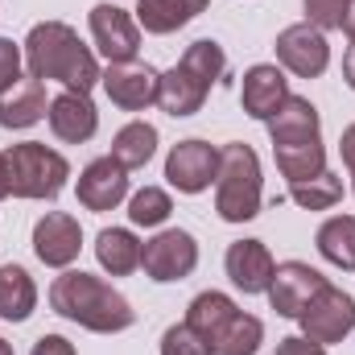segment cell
Returning a JSON list of instances; mask_svg holds the SVG:
<instances>
[{
    "instance_id": "39",
    "label": "cell",
    "mask_w": 355,
    "mask_h": 355,
    "mask_svg": "<svg viewBox=\"0 0 355 355\" xmlns=\"http://www.w3.org/2000/svg\"><path fill=\"white\" fill-rule=\"evenodd\" d=\"M0 355H12V347H8V343H4V339H0Z\"/></svg>"
},
{
    "instance_id": "9",
    "label": "cell",
    "mask_w": 355,
    "mask_h": 355,
    "mask_svg": "<svg viewBox=\"0 0 355 355\" xmlns=\"http://www.w3.org/2000/svg\"><path fill=\"white\" fill-rule=\"evenodd\" d=\"M91 42L112 62H137L141 54V25L120 4H95L91 8Z\"/></svg>"
},
{
    "instance_id": "40",
    "label": "cell",
    "mask_w": 355,
    "mask_h": 355,
    "mask_svg": "<svg viewBox=\"0 0 355 355\" xmlns=\"http://www.w3.org/2000/svg\"><path fill=\"white\" fill-rule=\"evenodd\" d=\"M352 178H355V174H352Z\"/></svg>"
},
{
    "instance_id": "32",
    "label": "cell",
    "mask_w": 355,
    "mask_h": 355,
    "mask_svg": "<svg viewBox=\"0 0 355 355\" xmlns=\"http://www.w3.org/2000/svg\"><path fill=\"white\" fill-rule=\"evenodd\" d=\"M21 79V46L12 37H0V91H8Z\"/></svg>"
},
{
    "instance_id": "19",
    "label": "cell",
    "mask_w": 355,
    "mask_h": 355,
    "mask_svg": "<svg viewBox=\"0 0 355 355\" xmlns=\"http://www.w3.org/2000/svg\"><path fill=\"white\" fill-rule=\"evenodd\" d=\"M207 91H211L207 79H198L190 67H182V62H178V67H170V71L157 79V107H162L166 116H174V120L194 116V112H202Z\"/></svg>"
},
{
    "instance_id": "16",
    "label": "cell",
    "mask_w": 355,
    "mask_h": 355,
    "mask_svg": "<svg viewBox=\"0 0 355 355\" xmlns=\"http://www.w3.org/2000/svg\"><path fill=\"white\" fill-rule=\"evenodd\" d=\"M285 99H289V79H285L281 67H272V62H257L252 71H244L240 103H244V112H248L252 120H265L268 124Z\"/></svg>"
},
{
    "instance_id": "28",
    "label": "cell",
    "mask_w": 355,
    "mask_h": 355,
    "mask_svg": "<svg viewBox=\"0 0 355 355\" xmlns=\"http://www.w3.org/2000/svg\"><path fill=\"white\" fill-rule=\"evenodd\" d=\"M170 211H174V202H170V194H166L162 186H145V190H137L132 202H128V219H132L137 227H162V223L170 219Z\"/></svg>"
},
{
    "instance_id": "11",
    "label": "cell",
    "mask_w": 355,
    "mask_h": 355,
    "mask_svg": "<svg viewBox=\"0 0 355 355\" xmlns=\"http://www.w3.org/2000/svg\"><path fill=\"white\" fill-rule=\"evenodd\" d=\"M33 252H37L42 265L71 268L79 261V252H83V227H79V219L67 215V211L42 215L37 227H33Z\"/></svg>"
},
{
    "instance_id": "38",
    "label": "cell",
    "mask_w": 355,
    "mask_h": 355,
    "mask_svg": "<svg viewBox=\"0 0 355 355\" xmlns=\"http://www.w3.org/2000/svg\"><path fill=\"white\" fill-rule=\"evenodd\" d=\"M343 33H347V42L355 46V0L347 4V17H343Z\"/></svg>"
},
{
    "instance_id": "3",
    "label": "cell",
    "mask_w": 355,
    "mask_h": 355,
    "mask_svg": "<svg viewBox=\"0 0 355 355\" xmlns=\"http://www.w3.org/2000/svg\"><path fill=\"white\" fill-rule=\"evenodd\" d=\"M186 327L202 335L211 355H257L265 343V322L257 314H244L227 293L207 289L190 302Z\"/></svg>"
},
{
    "instance_id": "1",
    "label": "cell",
    "mask_w": 355,
    "mask_h": 355,
    "mask_svg": "<svg viewBox=\"0 0 355 355\" xmlns=\"http://www.w3.org/2000/svg\"><path fill=\"white\" fill-rule=\"evenodd\" d=\"M50 310L95 335H116L137 322V310L128 306V297L120 289H112L103 277H91L83 268H67L62 277H54Z\"/></svg>"
},
{
    "instance_id": "29",
    "label": "cell",
    "mask_w": 355,
    "mask_h": 355,
    "mask_svg": "<svg viewBox=\"0 0 355 355\" xmlns=\"http://www.w3.org/2000/svg\"><path fill=\"white\" fill-rule=\"evenodd\" d=\"M182 67H190L198 79H207V83H215L223 71H227V54H223V46L219 42H211V37H202V42H194V46H186V54H182Z\"/></svg>"
},
{
    "instance_id": "2",
    "label": "cell",
    "mask_w": 355,
    "mask_h": 355,
    "mask_svg": "<svg viewBox=\"0 0 355 355\" xmlns=\"http://www.w3.org/2000/svg\"><path fill=\"white\" fill-rule=\"evenodd\" d=\"M25 67L33 79H54L67 91H83L87 95L99 83V62L91 54V46L79 42V33L67 21H42L29 29L25 37Z\"/></svg>"
},
{
    "instance_id": "33",
    "label": "cell",
    "mask_w": 355,
    "mask_h": 355,
    "mask_svg": "<svg viewBox=\"0 0 355 355\" xmlns=\"http://www.w3.org/2000/svg\"><path fill=\"white\" fill-rule=\"evenodd\" d=\"M272 355H327V347L314 343V339H306V335H285Z\"/></svg>"
},
{
    "instance_id": "21",
    "label": "cell",
    "mask_w": 355,
    "mask_h": 355,
    "mask_svg": "<svg viewBox=\"0 0 355 355\" xmlns=\"http://www.w3.org/2000/svg\"><path fill=\"white\" fill-rule=\"evenodd\" d=\"M207 8V0H137V25L145 33H178L182 25H190L198 12Z\"/></svg>"
},
{
    "instance_id": "10",
    "label": "cell",
    "mask_w": 355,
    "mask_h": 355,
    "mask_svg": "<svg viewBox=\"0 0 355 355\" xmlns=\"http://www.w3.org/2000/svg\"><path fill=\"white\" fill-rule=\"evenodd\" d=\"M215 174H219V149L198 141V137L178 141L170 149V157H166V178L182 194H202L215 182Z\"/></svg>"
},
{
    "instance_id": "14",
    "label": "cell",
    "mask_w": 355,
    "mask_h": 355,
    "mask_svg": "<svg viewBox=\"0 0 355 355\" xmlns=\"http://www.w3.org/2000/svg\"><path fill=\"white\" fill-rule=\"evenodd\" d=\"M79 202L87 211H116L128 198V170L116 157H99L79 174Z\"/></svg>"
},
{
    "instance_id": "6",
    "label": "cell",
    "mask_w": 355,
    "mask_h": 355,
    "mask_svg": "<svg viewBox=\"0 0 355 355\" xmlns=\"http://www.w3.org/2000/svg\"><path fill=\"white\" fill-rule=\"evenodd\" d=\"M297 322H302V335L314 339V343H322V347L343 343L355 331V297L327 281V285L310 297V306L297 314Z\"/></svg>"
},
{
    "instance_id": "34",
    "label": "cell",
    "mask_w": 355,
    "mask_h": 355,
    "mask_svg": "<svg viewBox=\"0 0 355 355\" xmlns=\"http://www.w3.org/2000/svg\"><path fill=\"white\" fill-rule=\"evenodd\" d=\"M29 355H75V343L71 339H62V335H42L37 343H33V352Z\"/></svg>"
},
{
    "instance_id": "7",
    "label": "cell",
    "mask_w": 355,
    "mask_h": 355,
    "mask_svg": "<svg viewBox=\"0 0 355 355\" xmlns=\"http://www.w3.org/2000/svg\"><path fill=\"white\" fill-rule=\"evenodd\" d=\"M141 268H145V277L157 281V285L186 281V277L198 268V244H194V236L182 232V227L157 232V236L145 240V248H141Z\"/></svg>"
},
{
    "instance_id": "26",
    "label": "cell",
    "mask_w": 355,
    "mask_h": 355,
    "mask_svg": "<svg viewBox=\"0 0 355 355\" xmlns=\"http://www.w3.org/2000/svg\"><path fill=\"white\" fill-rule=\"evenodd\" d=\"M272 153H277V170L289 178V186H293V182H306V178H318L322 170H327V149H322V141L272 149Z\"/></svg>"
},
{
    "instance_id": "30",
    "label": "cell",
    "mask_w": 355,
    "mask_h": 355,
    "mask_svg": "<svg viewBox=\"0 0 355 355\" xmlns=\"http://www.w3.org/2000/svg\"><path fill=\"white\" fill-rule=\"evenodd\" d=\"M162 355H211V347L202 343L198 331H190L186 322H178V327H170L162 335Z\"/></svg>"
},
{
    "instance_id": "31",
    "label": "cell",
    "mask_w": 355,
    "mask_h": 355,
    "mask_svg": "<svg viewBox=\"0 0 355 355\" xmlns=\"http://www.w3.org/2000/svg\"><path fill=\"white\" fill-rule=\"evenodd\" d=\"M347 4L352 0H306V21L314 29H343V17H347Z\"/></svg>"
},
{
    "instance_id": "35",
    "label": "cell",
    "mask_w": 355,
    "mask_h": 355,
    "mask_svg": "<svg viewBox=\"0 0 355 355\" xmlns=\"http://www.w3.org/2000/svg\"><path fill=\"white\" fill-rule=\"evenodd\" d=\"M339 153H343V166L355 174V124L343 128V141H339Z\"/></svg>"
},
{
    "instance_id": "18",
    "label": "cell",
    "mask_w": 355,
    "mask_h": 355,
    "mask_svg": "<svg viewBox=\"0 0 355 355\" xmlns=\"http://www.w3.org/2000/svg\"><path fill=\"white\" fill-rule=\"evenodd\" d=\"M223 268H227L232 285L244 289V293H268L272 272H277L272 252H268L261 240H236L227 248V257H223Z\"/></svg>"
},
{
    "instance_id": "4",
    "label": "cell",
    "mask_w": 355,
    "mask_h": 355,
    "mask_svg": "<svg viewBox=\"0 0 355 355\" xmlns=\"http://www.w3.org/2000/svg\"><path fill=\"white\" fill-rule=\"evenodd\" d=\"M265 190H261V157L252 145L232 141L219 149V174H215V211L223 223H248L261 215Z\"/></svg>"
},
{
    "instance_id": "5",
    "label": "cell",
    "mask_w": 355,
    "mask_h": 355,
    "mask_svg": "<svg viewBox=\"0 0 355 355\" xmlns=\"http://www.w3.org/2000/svg\"><path fill=\"white\" fill-rule=\"evenodd\" d=\"M4 157H8V182L17 198H58L71 178L67 157L42 141H21Z\"/></svg>"
},
{
    "instance_id": "25",
    "label": "cell",
    "mask_w": 355,
    "mask_h": 355,
    "mask_svg": "<svg viewBox=\"0 0 355 355\" xmlns=\"http://www.w3.org/2000/svg\"><path fill=\"white\" fill-rule=\"evenodd\" d=\"M318 252L343 272H355V215H331L318 227Z\"/></svg>"
},
{
    "instance_id": "24",
    "label": "cell",
    "mask_w": 355,
    "mask_h": 355,
    "mask_svg": "<svg viewBox=\"0 0 355 355\" xmlns=\"http://www.w3.org/2000/svg\"><path fill=\"white\" fill-rule=\"evenodd\" d=\"M153 153H157V128L145 124V120H128V124L112 137V157H116L124 170H141V166H149Z\"/></svg>"
},
{
    "instance_id": "37",
    "label": "cell",
    "mask_w": 355,
    "mask_h": 355,
    "mask_svg": "<svg viewBox=\"0 0 355 355\" xmlns=\"http://www.w3.org/2000/svg\"><path fill=\"white\" fill-rule=\"evenodd\" d=\"M343 79H347V87L355 91V46L347 50V58H343Z\"/></svg>"
},
{
    "instance_id": "13",
    "label": "cell",
    "mask_w": 355,
    "mask_h": 355,
    "mask_svg": "<svg viewBox=\"0 0 355 355\" xmlns=\"http://www.w3.org/2000/svg\"><path fill=\"white\" fill-rule=\"evenodd\" d=\"M322 285H327V277H322L318 268L302 265V261H285V265H277V272H272L268 306H272L281 318H297Z\"/></svg>"
},
{
    "instance_id": "27",
    "label": "cell",
    "mask_w": 355,
    "mask_h": 355,
    "mask_svg": "<svg viewBox=\"0 0 355 355\" xmlns=\"http://www.w3.org/2000/svg\"><path fill=\"white\" fill-rule=\"evenodd\" d=\"M289 198H293L297 207H306V211H331V207L343 198V182L331 174V170H322L318 178L293 182V186H289Z\"/></svg>"
},
{
    "instance_id": "17",
    "label": "cell",
    "mask_w": 355,
    "mask_h": 355,
    "mask_svg": "<svg viewBox=\"0 0 355 355\" xmlns=\"http://www.w3.org/2000/svg\"><path fill=\"white\" fill-rule=\"evenodd\" d=\"M268 137H272V149H289V145H314L322 141V120H318V107L302 95H289L277 116L268 120Z\"/></svg>"
},
{
    "instance_id": "22",
    "label": "cell",
    "mask_w": 355,
    "mask_h": 355,
    "mask_svg": "<svg viewBox=\"0 0 355 355\" xmlns=\"http://www.w3.org/2000/svg\"><path fill=\"white\" fill-rule=\"evenodd\" d=\"M37 310V285L21 265H0V318L25 322Z\"/></svg>"
},
{
    "instance_id": "23",
    "label": "cell",
    "mask_w": 355,
    "mask_h": 355,
    "mask_svg": "<svg viewBox=\"0 0 355 355\" xmlns=\"http://www.w3.org/2000/svg\"><path fill=\"white\" fill-rule=\"evenodd\" d=\"M141 248H145V244H141L128 227H103L99 240H95V257H99V265L107 268L112 277L137 272V268H141Z\"/></svg>"
},
{
    "instance_id": "20",
    "label": "cell",
    "mask_w": 355,
    "mask_h": 355,
    "mask_svg": "<svg viewBox=\"0 0 355 355\" xmlns=\"http://www.w3.org/2000/svg\"><path fill=\"white\" fill-rule=\"evenodd\" d=\"M46 112V87L33 75H21L8 91H0V128H33Z\"/></svg>"
},
{
    "instance_id": "8",
    "label": "cell",
    "mask_w": 355,
    "mask_h": 355,
    "mask_svg": "<svg viewBox=\"0 0 355 355\" xmlns=\"http://www.w3.org/2000/svg\"><path fill=\"white\" fill-rule=\"evenodd\" d=\"M277 62L297 79H318L331 67V42L310 21H297L277 33Z\"/></svg>"
},
{
    "instance_id": "36",
    "label": "cell",
    "mask_w": 355,
    "mask_h": 355,
    "mask_svg": "<svg viewBox=\"0 0 355 355\" xmlns=\"http://www.w3.org/2000/svg\"><path fill=\"white\" fill-rule=\"evenodd\" d=\"M8 194H12V182H8V157L0 153V202H4Z\"/></svg>"
},
{
    "instance_id": "12",
    "label": "cell",
    "mask_w": 355,
    "mask_h": 355,
    "mask_svg": "<svg viewBox=\"0 0 355 355\" xmlns=\"http://www.w3.org/2000/svg\"><path fill=\"white\" fill-rule=\"evenodd\" d=\"M157 71L145 67V62H112L99 83L107 91V99L120 107V112H145L149 103H157Z\"/></svg>"
},
{
    "instance_id": "15",
    "label": "cell",
    "mask_w": 355,
    "mask_h": 355,
    "mask_svg": "<svg viewBox=\"0 0 355 355\" xmlns=\"http://www.w3.org/2000/svg\"><path fill=\"white\" fill-rule=\"evenodd\" d=\"M46 120H50V132H54L58 141H67V145H83V141L95 137V128H99V112H95L91 95H83V91H62V95H54Z\"/></svg>"
}]
</instances>
